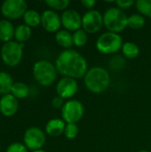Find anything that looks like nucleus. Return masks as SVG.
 Segmentation results:
<instances>
[{
	"label": "nucleus",
	"instance_id": "obj_1",
	"mask_svg": "<svg viewBox=\"0 0 151 152\" xmlns=\"http://www.w3.org/2000/svg\"><path fill=\"white\" fill-rule=\"evenodd\" d=\"M55 67L60 74L74 79L85 77L88 71L85 58L72 49L64 50L58 55L55 61Z\"/></svg>",
	"mask_w": 151,
	"mask_h": 152
},
{
	"label": "nucleus",
	"instance_id": "obj_2",
	"mask_svg": "<svg viewBox=\"0 0 151 152\" xmlns=\"http://www.w3.org/2000/svg\"><path fill=\"white\" fill-rule=\"evenodd\" d=\"M84 82L85 87L93 94H101L109 86L110 77L108 70L102 67H93L86 72Z\"/></svg>",
	"mask_w": 151,
	"mask_h": 152
},
{
	"label": "nucleus",
	"instance_id": "obj_3",
	"mask_svg": "<svg viewBox=\"0 0 151 152\" xmlns=\"http://www.w3.org/2000/svg\"><path fill=\"white\" fill-rule=\"evenodd\" d=\"M57 69L52 62L41 60L33 66V76L36 82L43 86H50L57 78Z\"/></svg>",
	"mask_w": 151,
	"mask_h": 152
},
{
	"label": "nucleus",
	"instance_id": "obj_4",
	"mask_svg": "<svg viewBox=\"0 0 151 152\" xmlns=\"http://www.w3.org/2000/svg\"><path fill=\"white\" fill-rule=\"evenodd\" d=\"M128 16L117 7H110L103 14L104 26L109 31L119 33L127 27Z\"/></svg>",
	"mask_w": 151,
	"mask_h": 152
},
{
	"label": "nucleus",
	"instance_id": "obj_5",
	"mask_svg": "<svg viewBox=\"0 0 151 152\" xmlns=\"http://www.w3.org/2000/svg\"><path fill=\"white\" fill-rule=\"evenodd\" d=\"M123 44V39L119 34L107 31L98 37L96 48L103 54H113L122 49Z\"/></svg>",
	"mask_w": 151,
	"mask_h": 152
},
{
	"label": "nucleus",
	"instance_id": "obj_6",
	"mask_svg": "<svg viewBox=\"0 0 151 152\" xmlns=\"http://www.w3.org/2000/svg\"><path fill=\"white\" fill-rule=\"evenodd\" d=\"M24 44L9 41L4 43L1 48V58L4 64L10 67L17 66L23 55Z\"/></svg>",
	"mask_w": 151,
	"mask_h": 152
},
{
	"label": "nucleus",
	"instance_id": "obj_7",
	"mask_svg": "<svg viewBox=\"0 0 151 152\" xmlns=\"http://www.w3.org/2000/svg\"><path fill=\"white\" fill-rule=\"evenodd\" d=\"M84 112V106L79 101L69 100L61 109V117L67 124H77L83 118Z\"/></svg>",
	"mask_w": 151,
	"mask_h": 152
},
{
	"label": "nucleus",
	"instance_id": "obj_8",
	"mask_svg": "<svg viewBox=\"0 0 151 152\" xmlns=\"http://www.w3.org/2000/svg\"><path fill=\"white\" fill-rule=\"evenodd\" d=\"M28 4L24 0H5L2 3L1 12L7 19H18L28 11Z\"/></svg>",
	"mask_w": 151,
	"mask_h": 152
},
{
	"label": "nucleus",
	"instance_id": "obj_9",
	"mask_svg": "<svg viewBox=\"0 0 151 152\" xmlns=\"http://www.w3.org/2000/svg\"><path fill=\"white\" fill-rule=\"evenodd\" d=\"M103 25V15L97 10H89L82 16V28L86 33L94 34L101 30Z\"/></svg>",
	"mask_w": 151,
	"mask_h": 152
},
{
	"label": "nucleus",
	"instance_id": "obj_10",
	"mask_svg": "<svg viewBox=\"0 0 151 152\" xmlns=\"http://www.w3.org/2000/svg\"><path fill=\"white\" fill-rule=\"evenodd\" d=\"M23 141L25 146L28 150L35 151L41 150V148L44 146L45 142V134L40 128L33 126L25 132Z\"/></svg>",
	"mask_w": 151,
	"mask_h": 152
},
{
	"label": "nucleus",
	"instance_id": "obj_11",
	"mask_svg": "<svg viewBox=\"0 0 151 152\" xmlns=\"http://www.w3.org/2000/svg\"><path fill=\"white\" fill-rule=\"evenodd\" d=\"M78 91V84L77 79L64 77L60 79L56 86V93L58 96L63 100L71 99L74 97Z\"/></svg>",
	"mask_w": 151,
	"mask_h": 152
},
{
	"label": "nucleus",
	"instance_id": "obj_12",
	"mask_svg": "<svg viewBox=\"0 0 151 152\" xmlns=\"http://www.w3.org/2000/svg\"><path fill=\"white\" fill-rule=\"evenodd\" d=\"M61 25L68 31H77L82 27V16L75 10H66L62 12Z\"/></svg>",
	"mask_w": 151,
	"mask_h": 152
},
{
	"label": "nucleus",
	"instance_id": "obj_13",
	"mask_svg": "<svg viewBox=\"0 0 151 152\" xmlns=\"http://www.w3.org/2000/svg\"><path fill=\"white\" fill-rule=\"evenodd\" d=\"M41 24L48 32H58L61 26V16L53 10H45L41 14Z\"/></svg>",
	"mask_w": 151,
	"mask_h": 152
},
{
	"label": "nucleus",
	"instance_id": "obj_14",
	"mask_svg": "<svg viewBox=\"0 0 151 152\" xmlns=\"http://www.w3.org/2000/svg\"><path fill=\"white\" fill-rule=\"evenodd\" d=\"M19 108L18 100L12 94H5L0 100V112L5 117L13 116Z\"/></svg>",
	"mask_w": 151,
	"mask_h": 152
},
{
	"label": "nucleus",
	"instance_id": "obj_15",
	"mask_svg": "<svg viewBox=\"0 0 151 152\" xmlns=\"http://www.w3.org/2000/svg\"><path fill=\"white\" fill-rule=\"evenodd\" d=\"M66 122L61 118L50 119L45 126V132L48 135L52 137H58L64 134L66 127Z\"/></svg>",
	"mask_w": 151,
	"mask_h": 152
},
{
	"label": "nucleus",
	"instance_id": "obj_16",
	"mask_svg": "<svg viewBox=\"0 0 151 152\" xmlns=\"http://www.w3.org/2000/svg\"><path fill=\"white\" fill-rule=\"evenodd\" d=\"M15 28L12 23L7 20H0V40L7 43L12 41L11 39L14 37Z\"/></svg>",
	"mask_w": 151,
	"mask_h": 152
},
{
	"label": "nucleus",
	"instance_id": "obj_17",
	"mask_svg": "<svg viewBox=\"0 0 151 152\" xmlns=\"http://www.w3.org/2000/svg\"><path fill=\"white\" fill-rule=\"evenodd\" d=\"M55 40L59 45L67 49H70V47L74 45L72 34L66 29H60L55 35Z\"/></svg>",
	"mask_w": 151,
	"mask_h": 152
},
{
	"label": "nucleus",
	"instance_id": "obj_18",
	"mask_svg": "<svg viewBox=\"0 0 151 152\" xmlns=\"http://www.w3.org/2000/svg\"><path fill=\"white\" fill-rule=\"evenodd\" d=\"M13 84L12 77L10 74L4 71L0 72V94H9Z\"/></svg>",
	"mask_w": 151,
	"mask_h": 152
},
{
	"label": "nucleus",
	"instance_id": "obj_19",
	"mask_svg": "<svg viewBox=\"0 0 151 152\" xmlns=\"http://www.w3.org/2000/svg\"><path fill=\"white\" fill-rule=\"evenodd\" d=\"M31 28L27 26L26 24L19 25L15 28L14 31V37L16 39V42L23 44V42H26L31 37Z\"/></svg>",
	"mask_w": 151,
	"mask_h": 152
},
{
	"label": "nucleus",
	"instance_id": "obj_20",
	"mask_svg": "<svg viewBox=\"0 0 151 152\" xmlns=\"http://www.w3.org/2000/svg\"><path fill=\"white\" fill-rule=\"evenodd\" d=\"M24 22L28 27H36L41 23V14L35 10H28L23 15Z\"/></svg>",
	"mask_w": 151,
	"mask_h": 152
},
{
	"label": "nucleus",
	"instance_id": "obj_21",
	"mask_svg": "<svg viewBox=\"0 0 151 152\" xmlns=\"http://www.w3.org/2000/svg\"><path fill=\"white\" fill-rule=\"evenodd\" d=\"M121 50H122L124 56L128 59H135L140 54V48L133 42L124 43Z\"/></svg>",
	"mask_w": 151,
	"mask_h": 152
},
{
	"label": "nucleus",
	"instance_id": "obj_22",
	"mask_svg": "<svg viewBox=\"0 0 151 152\" xmlns=\"http://www.w3.org/2000/svg\"><path fill=\"white\" fill-rule=\"evenodd\" d=\"M11 93L16 99H23L28 95L29 89L26 84L22 82H17L13 84Z\"/></svg>",
	"mask_w": 151,
	"mask_h": 152
},
{
	"label": "nucleus",
	"instance_id": "obj_23",
	"mask_svg": "<svg viewBox=\"0 0 151 152\" xmlns=\"http://www.w3.org/2000/svg\"><path fill=\"white\" fill-rule=\"evenodd\" d=\"M145 24V18L143 15L139 13H133L128 17L127 26L133 29H140Z\"/></svg>",
	"mask_w": 151,
	"mask_h": 152
},
{
	"label": "nucleus",
	"instance_id": "obj_24",
	"mask_svg": "<svg viewBox=\"0 0 151 152\" xmlns=\"http://www.w3.org/2000/svg\"><path fill=\"white\" fill-rule=\"evenodd\" d=\"M72 38H73V44L77 47H82L85 45L88 40L87 33L83 28L75 31L72 34Z\"/></svg>",
	"mask_w": 151,
	"mask_h": 152
},
{
	"label": "nucleus",
	"instance_id": "obj_25",
	"mask_svg": "<svg viewBox=\"0 0 151 152\" xmlns=\"http://www.w3.org/2000/svg\"><path fill=\"white\" fill-rule=\"evenodd\" d=\"M135 6L140 14L151 18V0H138Z\"/></svg>",
	"mask_w": 151,
	"mask_h": 152
},
{
	"label": "nucleus",
	"instance_id": "obj_26",
	"mask_svg": "<svg viewBox=\"0 0 151 152\" xmlns=\"http://www.w3.org/2000/svg\"><path fill=\"white\" fill-rule=\"evenodd\" d=\"M45 4L51 7L53 11H62L68 8L70 4L69 0H47Z\"/></svg>",
	"mask_w": 151,
	"mask_h": 152
},
{
	"label": "nucleus",
	"instance_id": "obj_27",
	"mask_svg": "<svg viewBox=\"0 0 151 152\" xmlns=\"http://www.w3.org/2000/svg\"><path fill=\"white\" fill-rule=\"evenodd\" d=\"M78 132H79V129L77 124H67L65 130H64V134L66 138L69 140H73L77 136Z\"/></svg>",
	"mask_w": 151,
	"mask_h": 152
},
{
	"label": "nucleus",
	"instance_id": "obj_28",
	"mask_svg": "<svg viewBox=\"0 0 151 152\" xmlns=\"http://www.w3.org/2000/svg\"><path fill=\"white\" fill-rule=\"evenodd\" d=\"M125 64V60L122 58V56H119V55L114 56L109 61L110 68L114 70H120L121 69L124 68Z\"/></svg>",
	"mask_w": 151,
	"mask_h": 152
},
{
	"label": "nucleus",
	"instance_id": "obj_29",
	"mask_svg": "<svg viewBox=\"0 0 151 152\" xmlns=\"http://www.w3.org/2000/svg\"><path fill=\"white\" fill-rule=\"evenodd\" d=\"M6 152H28V148L25 146V144L14 142L7 148Z\"/></svg>",
	"mask_w": 151,
	"mask_h": 152
},
{
	"label": "nucleus",
	"instance_id": "obj_30",
	"mask_svg": "<svg viewBox=\"0 0 151 152\" xmlns=\"http://www.w3.org/2000/svg\"><path fill=\"white\" fill-rule=\"evenodd\" d=\"M115 3L117 5V8H119L121 10L129 9L130 7H132L133 5L135 4V2L133 0H117Z\"/></svg>",
	"mask_w": 151,
	"mask_h": 152
},
{
	"label": "nucleus",
	"instance_id": "obj_31",
	"mask_svg": "<svg viewBox=\"0 0 151 152\" xmlns=\"http://www.w3.org/2000/svg\"><path fill=\"white\" fill-rule=\"evenodd\" d=\"M64 103H65V102H64L63 99L61 98V97L58 96V95H57L56 97H54V98L52 100V105H53V107L55 108V109H62Z\"/></svg>",
	"mask_w": 151,
	"mask_h": 152
},
{
	"label": "nucleus",
	"instance_id": "obj_32",
	"mask_svg": "<svg viewBox=\"0 0 151 152\" xmlns=\"http://www.w3.org/2000/svg\"><path fill=\"white\" fill-rule=\"evenodd\" d=\"M81 4H83V6L85 8L88 9V11H89V10H93V7L96 4V1L95 0H82Z\"/></svg>",
	"mask_w": 151,
	"mask_h": 152
},
{
	"label": "nucleus",
	"instance_id": "obj_33",
	"mask_svg": "<svg viewBox=\"0 0 151 152\" xmlns=\"http://www.w3.org/2000/svg\"><path fill=\"white\" fill-rule=\"evenodd\" d=\"M32 152H46V151H43V150H37V151H32Z\"/></svg>",
	"mask_w": 151,
	"mask_h": 152
},
{
	"label": "nucleus",
	"instance_id": "obj_34",
	"mask_svg": "<svg viewBox=\"0 0 151 152\" xmlns=\"http://www.w3.org/2000/svg\"><path fill=\"white\" fill-rule=\"evenodd\" d=\"M139 152H150V151H139Z\"/></svg>",
	"mask_w": 151,
	"mask_h": 152
}]
</instances>
